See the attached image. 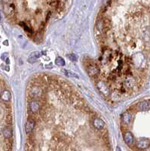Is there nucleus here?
<instances>
[{"label": "nucleus", "instance_id": "nucleus-1", "mask_svg": "<svg viewBox=\"0 0 150 151\" xmlns=\"http://www.w3.org/2000/svg\"><path fill=\"white\" fill-rule=\"evenodd\" d=\"M3 2L5 3V5H3V9H4V12L5 13V14L8 16H13V14L14 13V6L13 5L14 2L5 1Z\"/></svg>", "mask_w": 150, "mask_h": 151}, {"label": "nucleus", "instance_id": "nucleus-2", "mask_svg": "<svg viewBox=\"0 0 150 151\" xmlns=\"http://www.w3.org/2000/svg\"><path fill=\"white\" fill-rule=\"evenodd\" d=\"M30 93L32 98H39L42 95V90L39 86L34 85L31 88Z\"/></svg>", "mask_w": 150, "mask_h": 151}, {"label": "nucleus", "instance_id": "nucleus-3", "mask_svg": "<svg viewBox=\"0 0 150 151\" xmlns=\"http://www.w3.org/2000/svg\"><path fill=\"white\" fill-rule=\"evenodd\" d=\"M149 141L148 139H146V138H143V139H140L139 140L137 144H136V146L138 149L140 150H145L146 148H148L149 147Z\"/></svg>", "mask_w": 150, "mask_h": 151}, {"label": "nucleus", "instance_id": "nucleus-4", "mask_svg": "<svg viewBox=\"0 0 150 151\" xmlns=\"http://www.w3.org/2000/svg\"><path fill=\"white\" fill-rule=\"evenodd\" d=\"M124 140L125 143L129 146H132L134 142V136L130 131H126L124 134Z\"/></svg>", "mask_w": 150, "mask_h": 151}, {"label": "nucleus", "instance_id": "nucleus-5", "mask_svg": "<svg viewBox=\"0 0 150 151\" xmlns=\"http://www.w3.org/2000/svg\"><path fill=\"white\" fill-rule=\"evenodd\" d=\"M137 108L140 111H147L150 109V101H141L137 105Z\"/></svg>", "mask_w": 150, "mask_h": 151}, {"label": "nucleus", "instance_id": "nucleus-6", "mask_svg": "<svg viewBox=\"0 0 150 151\" xmlns=\"http://www.w3.org/2000/svg\"><path fill=\"white\" fill-rule=\"evenodd\" d=\"M88 73L90 76H94L98 73V67L95 64H90L88 65Z\"/></svg>", "mask_w": 150, "mask_h": 151}, {"label": "nucleus", "instance_id": "nucleus-7", "mask_svg": "<svg viewBox=\"0 0 150 151\" xmlns=\"http://www.w3.org/2000/svg\"><path fill=\"white\" fill-rule=\"evenodd\" d=\"M93 125L96 129L102 130L105 127V122L100 118H95L93 120Z\"/></svg>", "mask_w": 150, "mask_h": 151}, {"label": "nucleus", "instance_id": "nucleus-8", "mask_svg": "<svg viewBox=\"0 0 150 151\" xmlns=\"http://www.w3.org/2000/svg\"><path fill=\"white\" fill-rule=\"evenodd\" d=\"M35 127V121L32 119H29L25 125V131L27 134H30Z\"/></svg>", "mask_w": 150, "mask_h": 151}, {"label": "nucleus", "instance_id": "nucleus-9", "mask_svg": "<svg viewBox=\"0 0 150 151\" xmlns=\"http://www.w3.org/2000/svg\"><path fill=\"white\" fill-rule=\"evenodd\" d=\"M30 109L32 113H38L39 110H40V105L38 101H32L30 103Z\"/></svg>", "mask_w": 150, "mask_h": 151}, {"label": "nucleus", "instance_id": "nucleus-10", "mask_svg": "<svg viewBox=\"0 0 150 151\" xmlns=\"http://www.w3.org/2000/svg\"><path fill=\"white\" fill-rule=\"evenodd\" d=\"M40 56H41V52L40 51H34V52L31 53V54L29 56L28 62L31 63V64L35 63Z\"/></svg>", "mask_w": 150, "mask_h": 151}, {"label": "nucleus", "instance_id": "nucleus-11", "mask_svg": "<svg viewBox=\"0 0 150 151\" xmlns=\"http://www.w3.org/2000/svg\"><path fill=\"white\" fill-rule=\"evenodd\" d=\"M0 98H1V99H2L3 101H5V102H8V101H10V100H11V93H10L9 91H8V90H4V91L1 93V94H0Z\"/></svg>", "mask_w": 150, "mask_h": 151}, {"label": "nucleus", "instance_id": "nucleus-12", "mask_svg": "<svg viewBox=\"0 0 150 151\" xmlns=\"http://www.w3.org/2000/svg\"><path fill=\"white\" fill-rule=\"evenodd\" d=\"M2 135L4 136V138H7V139L11 138V137L13 135L12 130L8 127H5L2 131Z\"/></svg>", "mask_w": 150, "mask_h": 151}, {"label": "nucleus", "instance_id": "nucleus-13", "mask_svg": "<svg viewBox=\"0 0 150 151\" xmlns=\"http://www.w3.org/2000/svg\"><path fill=\"white\" fill-rule=\"evenodd\" d=\"M131 115L130 113H124V114L122 115V122L123 124H124L125 125H128L130 122H131Z\"/></svg>", "mask_w": 150, "mask_h": 151}, {"label": "nucleus", "instance_id": "nucleus-14", "mask_svg": "<svg viewBox=\"0 0 150 151\" xmlns=\"http://www.w3.org/2000/svg\"><path fill=\"white\" fill-rule=\"evenodd\" d=\"M63 73L66 74V76H67L68 77H74V78H79V76L76 73H74L71 70H63Z\"/></svg>", "mask_w": 150, "mask_h": 151}, {"label": "nucleus", "instance_id": "nucleus-15", "mask_svg": "<svg viewBox=\"0 0 150 151\" xmlns=\"http://www.w3.org/2000/svg\"><path fill=\"white\" fill-rule=\"evenodd\" d=\"M55 64H57L58 66H59V67H63V66L65 65V61L62 58L58 57V58H57L55 60Z\"/></svg>", "mask_w": 150, "mask_h": 151}, {"label": "nucleus", "instance_id": "nucleus-16", "mask_svg": "<svg viewBox=\"0 0 150 151\" xmlns=\"http://www.w3.org/2000/svg\"><path fill=\"white\" fill-rule=\"evenodd\" d=\"M67 58L72 61H76L78 59V57L76 54H69L67 55Z\"/></svg>", "mask_w": 150, "mask_h": 151}, {"label": "nucleus", "instance_id": "nucleus-17", "mask_svg": "<svg viewBox=\"0 0 150 151\" xmlns=\"http://www.w3.org/2000/svg\"><path fill=\"white\" fill-rule=\"evenodd\" d=\"M7 57H8V54L7 53H4L2 55V59L3 60V61H5V60H7L8 58H7Z\"/></svg>", "mask_w": 150, "mask_h": 151}, {"label": "nucleus", "instance_id": "nucleus-18", "mask_svg": "<svg viewBox=\"0 0 150 151\" xmlns=\"http://www.w3.org/2000/svg\"><path fill=\"white\" fill-rule=\"evenodd\" d=\"M3 43H4V45H8V41H5V42H4Z\"/></svg>", "mask_w": 150, "mask_h": 151}, {"label": "nucleus", "instance_id": "nucleus-19", "mask_svg": "<svg viewBox=\"0 0 150 151\" xmlns=\"http://www.w3.org/2000/svg\"><path fill=\"white\" fill-rule=\"evenodd\" d=\"M116 151H121V149L118 147H116Z\"/></svg>", "mask_w": 150, "mask_h": 151}, {"label": "nucleus", "instance_id": "nucleus-20", "mask_svg": "<svg viewBox=\"0 0 150 151\" xmlns=\"http://www.w3.org/2000/svg\"><path fill=\"white\" fill-rule=\"evenodd\" d=\"M2 21V16H1V13H0V21Z\"/></svg>", "mask_w": 150, "mask_h": 151}]
</instances>
